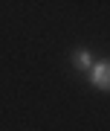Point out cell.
<instances>
[{"instance_id": "obj_1", "label": "cell", "mask_w": 110, "mask_h": 131, "mask_svg": "<svg viewBox=\"0 0 110 131\" xmlns=\"http://www.w3.org/2000/svg\"><path fill=\"white\" fill-rule=\"evenodd\" d=\"M90 84L104 90V93L110 90V58H101V61H96L90 67Z\"/></svg>"}, {"instance_id": "obj_2", "label": "cell", "mask_w": 110, "mask_h": 131, "mask_svg": "<svg viewBox=\"0 0 110 131\" xmlns=\"http://www.w3.org/2000/svg\"><path fill=\"white\" fill-rule=\"evenodd\" d=\"M73 64L78 67V70H87V73H90V67H93L90 50H84V47H81V50H75V52H73Z\"/></svg>"}]
</instances>
